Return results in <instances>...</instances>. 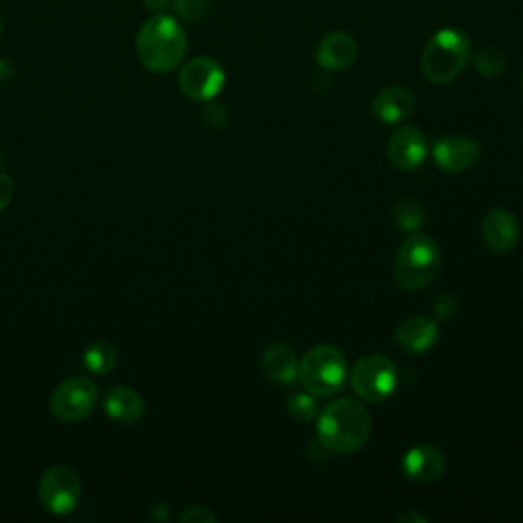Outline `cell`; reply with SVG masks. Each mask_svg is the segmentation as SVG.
<instances>
[{"instance_id": "cell-1", "label": "cell", "mask_w": 523, "mask_h": 523, "mask_svg": "<svg viewBox=\"0 0 523 523\" xmlns=\"http://www.w3.org/2000/svg\"><path fill=\"white\" fill-rule=\"evenodd\" d=\"M372 421L366 407L356 399H336L317 419V440L334 454H354L370 438Z\"/></svg>"}, {"instance_id": "cell-2", "label": "cell", "mask_w": 523, "mask_h": 523, "mask_svg": "<svg viewBox=\"0 0 523 523\" xmlns=\"http://www.w3.org/2000/svg\"><path fill=\"white\" fill-rule=\"evenodd\" d=\"M135 47L137 58L146 70L154 74H168L184 62L188 37L176 17L160 13L141 25Z\"/></svg>"}, {"instance_id": "cell-3", "label": "cell", "mask_w": 523, "mask_h": 523, "mask_svg": "<svg viewBox=\"0 0 523 523\" xmlns=\"http://www.w3.org/2000/svg\"><path fill=\"white\" fill-rule=\"evenodd\" d=\"M442 254L430 235L409 233L395 254V280L403 291H421L436 280Z\"/></svg>"}, {"instance_id": "cell-4", "label": "cell", "mask_w": 523, "mask_h": 523, "mask_svg": "<svg viewBox=\"0 0 523 523\" xmlns=\"http://www.w3.org/2000/svg\"><path fill=\"white\" fill-rule=\"evenodd\" d=\"M472 58L470 37L460 29H442L427 41L421 56V72L432 84L456 80Z\"/></svg>"}, {"instance_id": "cell-5", "label": "cell", "mask_w": 523, "mask_h": 523, "mask_svg": "<svg viewBox=\"0 0 523 523\" xmlns=\"http://www.w3.org/2000/svg\"><path fill=\"white\" fill-rule=\"evenodd\" d=\"M348 378L346 356L334 346H315L299 360V380L307 393L331 397L344 389Z\"/></svg>"}, {"instance_id": "cell-6", "label": "cell", "mask_w": 523, "mask_h": 523, "mask_svg": "<svg viewBox=\"0 0 523 523\" xmlns=\"http://www.w3.org/2000/svg\"><path fill=\"white\" fill-rule=\"evenodd\" d=\"M350 383L354 393L366 403H385L393 397L399 376L397 366L383 354H368L356 360L350 372Z\"/></svg>"}, {"instance_id": "cell-7", "label": "cell", "mask_w": 523, "mask_h": 523, "mask_svg": "<svg viewBox=\"0 0 523 523\" xmlns=\"http://www.w3.org/2000/svg\"><path fill=\"white\" fill-rule=\"evenodd\" d=\"M82 499V481L80 474L66 464L52 466L45 470L39 483V501L54 515L72 513Z\"/></svg>"}, {"instance_id": "cell-8", "label": "cell", "mask_w": 523, "mask_h": 523, "mask_svg": "<svg viewBox=\"0 0 523 523\" xmlns=\"http://www.w3.org/2000/svg\"><path fill=\"white\" fill-rule=\"evenodd\" d=\"M99 401V389L92 378L72 376L60 383L50 399L52 413L64 423L84 421Z\"/></svg>"}, {"instance_id": "cell-9", "label": "cell", "mask_w": 523, "mask_h": 523, "mask_svg": "<svg viewBox=\"0 0 523 523\" xmlns=\"http://www.w3.org/2000/svg\"><path fill=\"white\" fill-rule=\"evenodd\" d=\"M178 86L186 99L209 103L225 86V70L217 60L199 56L180 68Z\"/></svg>"}, {"instance_id": "cell-10", "label": "cell", "mask_w": 523, "mask_h": 523, "mask_svg": "<svg viewBox=\"0 0 523 523\" xmlns=\"http://www.w3.org/2000/svg\"><path fill=\"white\" fill-rule=\"evenodd\" d=\"M387 154L397 170L413 172L427 158V139L417 127H399L389 139Z\"/></svg>"}, {"instance_id": "cell-11", "label": "cell", "mask_w": 523, "mask_h": 523, "mask_svg": "<svg viewBox=\"0 0 523 523\" xmlns=\"http://www.w3.org/2000/svg\"><path fill=\"white\" fill-rule=\"evenodd\" d=\"M479 158H481V146L474 139L464 135L444 137L434 146V160L438 168L444 170L446 174L466 172L477 164Z\"/></svg>"}, {"instance_id": "cell-12", "label": "cell", "mask_w": 523, "mask_h": 523, "mask_svg": "<svg viewBox=\"0 0 523 523\" xmlns=\"http://www.w3.org/2000/svg\"><path fill=\"white\" fill-rule=\"evenodd\" d=\"M358 58V41L346 31L327 33L315 52V60L323 70L342 72L348 70Z\"/></svg>"}, {"instance_id": "cell-13", "label": "cell", "mask_w": 523, "mask_h": 523, "mask_svg": "<svg viewBox=\"0 0 523 523\" xmlns=\"http://www.w3.org/2000/svg\"><path fill=\"white\" fill-rule=\"evenodd\" d=\"M401 468L407 479L427 485L442 479L446 472V456L434 446H415L403 456Z\"/></svg>"}, {"instance_id": "cell-14", "label": "cell", "mask_w": 523, "mask_h": 523, "mask_svg": "<svg viewBox=\"0 0 523 523\" xmlns=\"http://www.w3.org/2000/svg\"><path fill=\"white\" fill-rule=\"evenodd\" d=\"M483 240L495 254L511 252L519 242V223L507 209H493L485 215L481 225Z\"/></svg>"}, {"instance_id": "cell-15", "label": "cell", "mask_w": 523, "mask_h": 523, "mask_svg": "<svg viewBox=\"0 0 523 523\" xmlns=\"http://www.w3.org/2000/svg\"><path fill=\"white\" fill-rule=\"evenodd\" d=\"M415 107L417 101L413 92L405 86H387L380 90L372 101V111L376 119L387 125H395L409 119L415 113Z\"/></svg>"}, {"instance_id": "cell-16", "label": "cell", "mask_w": 523, "mask_h": 523, "mask_svg": "<svg viewBox=\"0 0 523 523\" xmlns=\"http://www.w3.org/2000/svg\"><path fill=\"white\" fill-rule=\"evenodd\" d=\"M438 336H440L438 323L430 317H421V315L403 319L395 331L397 344L409 354L427 352L438 342Z\"/></svg>"}, {"instance_id": "cell-17", "label": "cell", "mask_w": 523, "mask_h": 523, "mask_svg": "<svg viewBox=\"0 0 523 523\" xmlns=\"http://www.w3.org/2000/svg\"><path fill=\"white\" fill-rule=\"evenodd\" d=\"M264 374L278 385H293L299 380V358L287 344H272L262 354Z\"/></svg>"}, {"instance_id": "cell-18", "label": "cell", "mask_w": 523, "mask_h": 523, "mask_svg": "<svg viewBox=\"0 0 523 523\" xmlns=\"http://www.w3.org/2000/svg\"><path fill=\"white\" fill-rule=\"evenodd\" d=\"M105 411L111 419L133 425L146 415V401L135 389L115 387L105 397Z\"/></svg>"}, {"instance_id": "cell-19", "label": "cell", "mask_w": 523, "mask_h": 523, "mask_svg": "<svg viewBox=\"0 0 523 523\" xmlns=\"http://www.w3.org/2000/svg\"><path fill=\"white\" fill-rule=\"evenodd\" d=\"M117 362V352L109 342H94L84 352V364L92 374H109Z\"/></svg>"}, {"instance_id": "cell-20", "label": "cell", "mask_w": 523, "mask_h": 523, "mask_svg": "<svg viewBox=\"0 0 523 523\" xmlns=\"http://www.w3.org/2000/svg\"><path fill=\"white\" fill-rule=\"evenodd\" d=\"M472 60H474V68H477V72L487 78L501 76L507 66L505 54L501 50H497V47H483V50Z\"/></svg>"}, {"instance_id": "cell-21", "label": "cell", "mask_w": 523, "mask_h": 523, "mask_svg": "<svg viewBox=\"0 0 523 523\" xmlns=\"http://www.w3.org/2000/svg\"><path fill=\"white\" fill-rule=\"evenodd\" d=\"M289 415L295 423H309L317 415V401L311 393H297L289 399Z\"/></svg>"}, {"instance_id": "cell-22", "label": "cell", "mask_w": 523, "mask_h": 523, "mask_svg": "<svg viewBox=\"0 0 523 523\" xmlns=\"http://www.w3.org/2000/svg\"><path fill=\"white\" fill-rule=\"evenodd\" d=\"M425 221L423 209L413 201H401L395 209V223L405 231H417Z\"/></svg>"}, {"instance_id": "cell-23", "label": "cell", "mask_w": 523, "mask_h": 523, "mask_svg": "<svg viewBox=\"0 0 523 523\" xmlns=\"http://www.w3.org/2000/svg\"><path fill=\"white\" fill-rule=\"evenodd\" d=\"M172 7L180 19L197 23L209 13V0H172Z\"/></svg>"}, {"instance_id": "cell-24", "label": "cell", "mask_w": 523, "mask_h": 523, "mask_svg": "<svg viewBox=\"0 0 523 523\" xmlns=\"http://www.w3.org/2000/svg\"><path fill=\"white\" fill-rule=\"evenodd\" d=\"M180 521L182 523H215L217 517L209 507L203 505H188L182 513H180Z\"/></svg>"}, {"instance_id": "cell-25", "label": "cell", "mask_w": 523, "mask_h": 523, "mask_svg": "<svg viewBox=\"0 0 523 523\" xmlns=\"http://www.w3.org/2000/svg\"><path fill=\"white\" fill-rule=\"evenodd\" d=\"M203 121L211 127H221L227 123V109L219 103H211L203 109Z\"/></svg>"}, {"instance_id": "cell-26", "label": "cell", "mask_w": 523, "mask_h": 523, "mask_svg": "<svg viewBox=\"0 0 523 523\" xmlns=\"http://www.w3.org/2000/svg\"><path fill=\"white\" fill-rule=\"evenodd\" d=\"M15 197V182L11 176L0 172V213H3Z\"/></svg>"}, {"instance_id": "cell-27", "label": "cell", "mask_w": 523, "mask_h": 523, "mask_svg": "<svg viewBox=\"0 0 523 523\" xmlns=\"http://www.w3.org/2000/svg\"><path fill=\"white\" fill-rule=\"evenodd\" d=\"M434 309H436V315H438L440 319H450V317L458 311V301H456L454 295H448V293H446V295H442V297L436 299Z\"/></svg>"}, {"instance_id": "cell-28", "label": "cell", "mask_w": 523, "mask_h": 523, "mask_svg": "<svg viewBox=\"0 0 523 523\" xmlns=\"http://www.w3.org/2000/svg\"><path fill=\"white\" fill-rule=\"evenodd\" d=\"M144 5L154 15H160V13H164L172 5V0H144Z\"/></svg>"}, {"instance_id": "cell-29", "label": "cell", "mask_w": 523, "mask_h": 523, "mask_svg": "<svg viewBox=\"0 0 523 523\" xmlns=\"http://www.w3.org/2000/svg\"><path fill=\"white\" fill-rule=\"evenodd\" d=\"M397 521H401V523H417V521H421V523H425L427 521V517H423V515H419V513H415V511H407V513H401L399 517H397Z\"/></svg>"}, {"instance_id": "cell-30", "label": "cell", "mask_w": 523, "mask_h": 523, "mask_svg": "<svg viewBox=\"0 0 523 523\" xmlns=\"http://www.w3.org/2000/svg\"><path fill=\"white\" fill-rule=\"evenodd\" d=\"M11 76H13L11 66H9L5 60H0V86L7 84V82L11 80Z\"/></svg>"}, {"instance_id": "cell-31", "label": "cell", "mask_w": 523, "mask_h": 523, "mask_svg": "<svg viewBox=\"0 0 523 523\" xmlns=\"http://www.w3.org/2000/svg\"><path fill=\"white\" fill-rule=\"evenodd\" d=\"M0 37H3V19H0Z\"/></svg>"}, {"instance_id": "cell-32", "label": "cell", "mask_w": 523, "mask_h": 523, "mask_svg": "<svg viewBox=\"0 0 523 523\" xmlns=\"http://www.w3.org/2000/svg\"><path fill=\"white\" fill-rule=\"evenodd\" d=\"M521 82H523V72H521Z\"/></svg>"}]
</instances>
